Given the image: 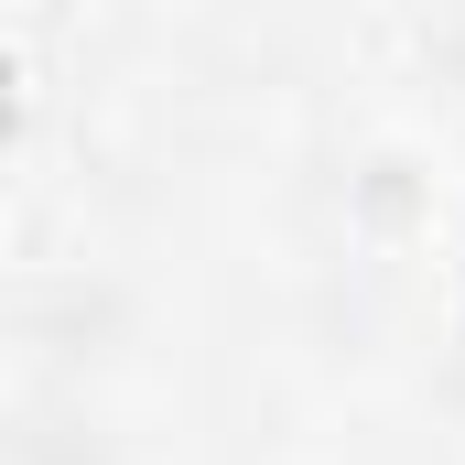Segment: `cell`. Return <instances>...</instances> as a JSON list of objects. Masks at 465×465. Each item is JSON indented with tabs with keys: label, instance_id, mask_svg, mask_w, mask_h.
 Masks as SVG:
<instances>
[{
	"label": "cell",
	"instance_id": "obj_1",
	"mask_svg": "<svg viewBox=\"0 0 465 465\" xmlns=\"http://www.w3.org/2000/svg\"><path fill=\"white\" fill-rule=\"evenodd\" d=\"M11 336H22V379H98L130 357L141 303L119 271H33L11 303Z\"/></svg>",
	"mask_w": 465,
	"mask_h": 465
},
{
	"label": "cell",
	"instance_id": "obj_2",
	"mask_svg": "<svg viewBox=\"0 0 465 465\" xmlns=\"http://www.w3.org/2000/svg\"><path fill=\"white\" fill-rule=\"evenodd\" d=\"M11 465H130L119 422L98 411L87 379H22L11 401Z\"/></svg>",
	"mask_w": 465,
	"mask_h": 465
}]
</instances>
